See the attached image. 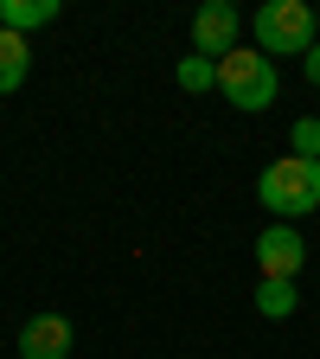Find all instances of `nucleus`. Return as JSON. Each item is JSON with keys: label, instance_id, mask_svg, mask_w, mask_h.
<instances>
[{"label": "nucleus", "instance_id": "f257e3e1", "mask_svg": "<svg viewBox=\"0 0 320 359\" xmlns=\"http://www.w3.org/2000/svg\"><path fill=\"white\" fill-rule=\"evenodd\" d=\"M256 199L276 212V224H295L307 212H320V161H301V154H282L256 173Z\"/></svg>", "mask_w": 320, "mask_h": 359}, {"label": "nucleus", "instance_id": "f03ea898", "mask_svg": "<svg viewBox=\"0 0 320 359\" xmlns=\"http://www.w3.org/2000/svg\"><path fill=\"white\" fill-rule=\"evenodd\" d=\"M250 26H256V52L263 58H282V52L307 58L320 45V20H314L307 0H269V7H256Z\"/></svg>", "mask_w": 320, "mask_h": 359}, {"label": "nucleus", "instance_id": "7ed1b4c3", "mask_svg": "<svg viewBox=\"0 0 320 359\" xmlns=\"http://www.w3.org/2000/svg\"><path fill=\"white\" fill-rule=\"evenodd\" d=\"M218 90H224V103H237V109H269V103L282 97L276 58L250 52V45H237V52H224V58H218Z\"/></svg>", "mask_w": 320, "mask_h": 359}, {"label": "nucleus", "instance_id": "20e7f679", "mask_svg": "<svg viewBox=\"0 0 320 359\" xmlns=\"http://www.w3.org/2000/svg\"><path fill=\"white\" fill-rule=\"evenodd\" d=\"M301 263H307V244L295 224H263V238H256V269L269 283H295L301 276Z\"/></svg>", "mask_w": 320, "mask_h": 359}, {"label": "nucleus", "instance_id": "39448f33", "mask_svg": "<svg viewBox=\"0 0 320 359\" xmlns=\"http://www.w3.org/2000/svg\"><path fill=\"white\" fill-rule=\"evenodd\" d=\"M237 32H244V13L224 7V0H205V7L193 13V52L218 65L224 52H237Z\"/></svg>", "mask_w": 320, "mask_h": 359}, {"label": "nucleus", "instance_id": "423d86ee", "mask_svg": "<svg viewBox=\"0 0 320 359\" xmlns=\"http://www.w3.org/2000/svg\"><path fill=\"white\" fill-rule=\"evenodd\" d=\"M77 327L64 314H26L20 321V359H71Z\"/></svg>", "mask_w": 320, "mask_h": 359}, {"label": "nucleus", "instance_id": "0eeeda50", "mask_svg": "<svg viewBox=\"0 0 320 359\" xmlns=\"http://www.w3.org/2000/svg\"><path fill=\"white\" fill-rule=\"evenodd\" d=\"M26 71H32V45L0 26V97H13V90L26 83Z\"/></svg>", "mask_w": 320, "mask_h": 359}, {"label": "nucleus", "instance_id": "6e6552de", "mask_svg": "<svg viewBox=\"0 0 320 359\" xmlns=\"http://www.w3.org/2000/svg\"><path fill=\"white\" fill-rule=\"evenodd\" d=\"M58 20V0H0V26L7 32H39V26H52Z\"/></svg>", "mask_w": 320, "mask_h": 359}, {"label": "nucleus", "instance_id": "1a4fd4ad", "mask_svg": "<svg viewBox=\"0 0 320 359\" xmlns=\"http://www.w3.org/2000/svg\"><path fill=\"white\" fill-rule=\"evenodd\" d=\"M301 308V295H295V283H256V314H263V321H288V314Z\"/></svg>", "mask_w": 320, "mask_h": 359}, {"label": "nucleus", "instance_id": "9d476101", "mask_svg": "<svg viewBox=\"0 0 320 359\" xmlns=\"http://www.w3.org/2000/svg\"><path fill=\"white\" fill-rule=\"evenodd\" d=\"M173 83H179V90H193V97H199V90H218V65L199 58V52H186V58L173 65Z\"/></svg>", "mask_w": 320, "mask_h": 359}, {"label": "nucleus", "instance_id": "9b49d317", "mask_svg": "<svg viewBox=\"0 0 320 359\" xmlns=\"http://www.w3.org/2000/svg\"><path fill=\"white\" fill-rule=\"evenodd\" d=\"M288 148H295L301 161H320V122H314V116H301V122L288 128Z\"/></svg>", "mask_w": 320, "mask_h": 359}, {"label": "nucleus", "instance_id": "f8f14e48", "mask_svg": "<svg viewBox=\"0 0 320 359\" xmlns=\"http://www.w3.org/2000/svg\"><path fill=\"white\" fill-rule=\"evenodd\" d=\"M301 71H307V83L320 90V45H314V52H307V58H301Z\"/></svg>", "mask_w": 320, "mask_h": 359}, {"label": "nucleus", "instance_id": "ddd939ff", "mask_svg": "<svg viewBox=\"0 0 320 359\" xmlns=\"http://www.w3.org/2000/svg\"><path fill=\"white\" fill-rule=\"evenodd\" d=\"M314 20H320V7H314Z\"/></svg>", "mask_w": 320, "mask_h": 359}]
</instances>
